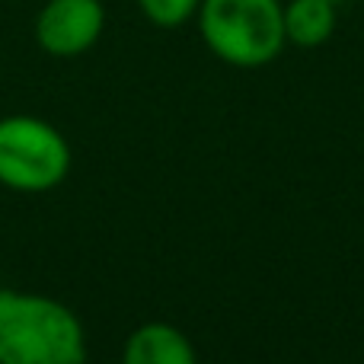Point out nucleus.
Instances as JSON below:
<instances>
[{"mask_svg": "<svg viewBox=\"0 0 364 364\" xmlns=\"http://www.w3.org/2000/svg\"><path fill=\"white\" fill-rule=\"evenodd\" d=\"M195 16L208 51L233 68H262L288 42L282 0H201Z\"/></svg>", "mask_w": 364, "mask_h": 364, "instance_id": "f03ea898", "label": "nucleus"}, {"mask_svg": "<svg viewBox=\"0 0 364 364\" xmlns=\"http://www.w3.org/2000/svg\"><path fill=\"white\" fill-rule=\"evenodd\" d=\"M201 0H138L141 13L160 29H176L198 13Z\"/></svg>", "mask_w": 364, "mask_h": 364, "instance_id": "0eeeda50", "label": "nucleus"}, {"mask_svg": "<svg viewBox=\"0 0 364 364\" xmlns=\"http://www.w3.org/2000/svg\"><path fill=\"white\" fill-rule=\"evenodd\" d=\"M122 364H198L192 342L170 323H144L125 342Z\"/></svg>", "mask_w": 364, "mask_h": 364, "instance_id": "39448f33", "label": "nucleus"}, {"mask_svg": "<svg viewBox=\"0 0 364 364\" xmlns=\"http://www.w3.org/2000/svg\"><path fill=\"white\" fill-rule=\"evenodd\" d=\"M70 173V144L55 125L36 115L0 119V186L48 192Z\"/></svg>", "mask_w": 364, "mask_h": 364, "instance_id": "7ed1b4c3", "label": "nucleus"}, {"mask_svg": "<svg viewBox=\"0 0 364 364\" xmlns=\"http://www.w3.org/2000/svg\"><path fill=\"white\" fill-rule=\"evenodd\" d=\"M336 32L333 0H291L284 6V38L297 48H316Z\"/></svg>", "mask_w": 364, "mask_h": 364, "instance_id": "423d86ee", "label": "nucleus"}, {"mask_svg": "<svg viewBox=\"0 0 364 364\" xmlns=\"http://www.w3.org/2000/svg\"><path fill=\"white\" fill-rule=\"evenodd\" d=\"M333 4H336V6H339V0H333Z\"/></svg>", "mask_w": 364, "mask_h": 364, "instance_id": "6e6552de", "label": "nucleus"}, {"mask_svg": "<svg viewBox=\"0 0 364 364\" xmlns=\"http://www.w3.org/2000/svg\"><path fill=\"white\" fill-rule=\"evenodd\" d=\"M106 29L102 0H48L36 16V42L45 55L77 58Z\"/></svg>", "mask_w": 364, "mask_h": 364, "instance_id": "20e7f679", "label": "nucleus"}, {"mask_svg": "<svg viewBox=\"0 0 364 364\" xmlns=\"http://www.w3.org/2000/svg\"><path fill=\"white\" fill-rule=\"evenodd\" d=\"M87 333L70 307L45 294L0 291V364H83Z\"/></svg>", "mask_w": 364, "mask_h": 364, "instance_id": "f257e3e1", "label": "nucleus"}]
</instances>
